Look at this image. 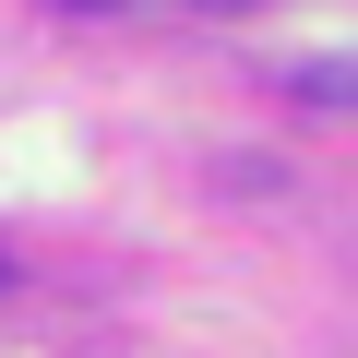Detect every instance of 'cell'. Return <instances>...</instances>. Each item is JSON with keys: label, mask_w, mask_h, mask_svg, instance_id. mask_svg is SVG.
<instances>
[{"label": "cell", "mask_w": 358, "mask_h": 358, "mask_svg": "<svg viewBox=\"0 0 358 358\" xmlns=\"http://www.w3.org/2000/svg\"><path fill=\"white\" fill-rule=\"evenodd\" d=\"M287 96H299V108H358V60H299Z\"/></svg>", "instance_id": "1"}, {"label": "cell", "mask_w": 358, "mask_h": 358, "mask_svg": "<svg viewBox=\"0 0 358 358\" xmlns=\"http://www.w3.org/2000/svg\"><path fill=\"white\" fill-rule=\"evenodd\" d=\"M48 13H143V0H48Z\"/></svg>", "instance_id": "2"}, {"label": "cell", "mask_w": 358, "mask_h": 358, "mask_svg": "<svg viewBox=\"0 0 358 358\" xmlns=\"http://www.w3.org/2000/svg\"><path fill=\"white\" fill-rule=\"evenodd\" d=\"M179 13H251V0H179Z\"/></svg>", "instance_id": "3"}]
</instances>
